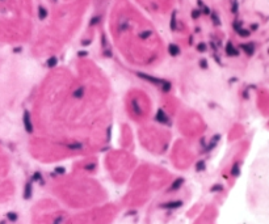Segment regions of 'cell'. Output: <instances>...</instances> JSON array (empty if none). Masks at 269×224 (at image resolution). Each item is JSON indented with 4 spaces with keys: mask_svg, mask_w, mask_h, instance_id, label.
I'll list each match as a JSON object with an SVG mask.
<instances>
[{
    "mask_svg": "<svg viewBox=\"0 0 269 224\" xmlns=\"http://www.w3.org/2000/svg\"><path fill=\"white\" fill-rule=\"evenodd\" d=\"M138 76L142 77V79H144V80H147V82L152 83V84H156V85H162V83H163V80L158 79V77L150 76V75H147V74H138Z\"/></svg>",
    "mask_w": 269,
    "mask_h": 224,
    "instance_id": "obj_1",
    "label": "cell"
},
{
    "mask_svg": "<svg viewBox=\"0 0 269 224\" xmlns=\"http://www.w3.org/2000/svg\"><path fill=\"white\" fill-rule=\"evenodd\" d=\"M24 126H25V130L26 133H32L33 131V125L30 122V114L29 111H25L24 113Z\"/></svg>",
    "mask_w": 269,
    "mask_h": 224,
    "instance_id": "obj_2",
    "label": "cell"
},
{
    "mask_svg": "<svg viewBox=\"0 0 269 224\" xmlns=\"http://www.w3.org/2000/svg\"><path fill=\"white\" fill-rule=\"evenodd\" d=\"M183 206V202L181 201H172V202H168V203H164V204H162V208H167V210H176V208H179V207H181Z\"/></svg>",
    "mask_w": 269,
    "mask_h": 224,
    "instance_id": "obj_3",
    "label": "cell"
},
{
    "mask_svg": "<svg viewBox=\"0 0 269 224\" xmlns=\"http://www.w3.org/2000/svg\"><path fill=\"white\" fill-rule=\"evenodd\" d=\"M156 119H158L160 123H169L167 114L164 113V110H162V109H159L158 113H156Z\"/></svg>",
    "mask_w": 269,
    "mask_h": 224,
    "instance_id": "obj_4",
    "label": "cell"
},
{
    "mask_svg": "<svg viewBox=\"0 0 269 224\" xmlns=\"http://www.w3.org/2000/svg\"><path fill=\"white\" fill-rule=\"evenodd\" d=\"M226 52H227V55H230V57H236V55H239L238 50L235 49L231 43H227V46H226Z\"/></svg>",
    "mask_w": 269,
    "mask_h": 224,
    "instance_id": "obj_5",
    "label": "cell"
},
{
    "mask_svg": "<svg viewBox=\"0 0 269 224\" xmlns=\"http://www.w3.org/2000/svg\"><path fill=\"white\" fill-rule=\"evenodd\" d=\"M242 47H243V50H244V51L247 52L248 55H252V54H253V51H255L253 43H244V45H242Z\"/></svg>",
    "mask_w": 269,
    "mask_h": 224,
    "instance_id": "obj_6",
    "label": "cell"
},
{
    "mask_svg": "<svg viewBox=\"0 0 269 224\" xmlns=\"http://www.w3.org/2000/svg\"><path fill=\"white\" fill-rule=\"evenodd\" d=\"M131 105H133V110H134V113L137 114V116H141L142 114V109H141V106H139V103L138 101H137L135 99L131 101Z\"/></svg>",
    "mask_w": 269,
    "mask_h": 224,
    "instance_id": "obj_7",
    "label": "cell"
},
{
    "mask_svg": "<svg viewBox=\"0 0 269 224\" xmlns=\"http://www.w3.org/2000/svg\"><path fill=\"white\" fill-rule=\"evenodd\" d=\"M168 51H169V54L172 55V57H176V55H179V52H180V49H179V46H176V45H169Z\"/></svg>",
    "mask_w": 269,
    "mask_h": 224,
    "instance_id": "obj_8",
    "label": "cell"
},
{
    "mask_svg": "<svg viewBox=\"0 0 269 224\" xmlns=\"http://www.w3.org/2000/svg\"><path fill=\"white\" fill-rule=\"evenodd\" d=\"M183 184H184V180H183V178H177V180H176L175 182L172 184V186H171L169 190H171V191H173V190H177Z\"/></svg>",
    "mask_w": 269,
    "mask_h": 224,
    "instance_id": "obj_9",
    "label": "cell"
},
{
    "mask_svg": "<svg viewBox=\"0 0 269 224\" xmlns=\"http://www.w3.org/2000/svg\"><path fill=\"white\" fill-rule=\"evenodd\" d=\"M46 16H47V11L43 7H38V17L41 20H43V18H46Z\"/></svg>",
    "mask_w": 269,
    "mask_h": 224,
    "instance_id": "obj_10",
    "label": "cell"
},
{
    "mask_svg": "<svg viewBox=\"0 0 269 224\" xmlns=\"http://www.w3.org/2000/svg\"><path fill=\"white\" fill-rule=\"evenodd\" d=\"M57 58L55 57H51L50 58V59H47V62H46V64H47V67H55L57 66Z\"/></svg>",
    "mask_w": 269,
    "mask_h": 224,
    "instance_id": "obj_11",
    "label": "cell"
},
{
    "mask_svg": "<svg viewBox=\"0 0 269 224\" xmlns=\"http://www.w3.org/2000/svg\"><path fill=\"white\" fill-rule=\"evenodd\" d=\"M83 93H84V88H78L76 91L74 92V97L75 99H80V97H83Z\"/></svg>",
    "mask_w": 269,
    "mask_h": 224,
    "instance_id": "obj_12",
    "label": "cell"
},
{
    "mask_svg": "<svg viewBox=\"0 0 269 224\" xmlns=\"http://www.w3.org/2000/svg\"><path fill=\"white\" fill-rule=\"evenodd\" d=\"M30 194H32V186H30V184H28L26 186H25V195L24 197L26 198H30Z\"/></svg>",
    "mask_w": 269,
    "mask_h": 224,
    "instance_id": "obj_13",
    "label": "cell"
},
{
    "mask_svg": "<svg viewBox=\"0 0 269 224\" xmlns=\"http://www.w3.org/2000/svg\"><path fill=\"white\" fill-rule=\"evenodd\" d=\"M7 219L11 220V222H16V220H17V214H15V212H8Z\"/></svg>",
    "mask_w": 269,
    "mask_h": 224,
    "instance_id": "obj_14",
    "label": "cell"
},
{
    "mask_svg": "<svg viewBox=\"0 0 269 224\" xmlns=\"http://www.w3.org/2000/svg\"><path fill=\"white\" fill-rule=\"evenodd\" d=\"M68 148H70V150L76 151V150H82L83 145L80 144V143H74V144H68Z\"/></svg>",
    "mask_w": 269,
    "mask_h": 224,
    "instance_id": "obj_15",
    "label": "cell"
},
{
    "mask_svg": "<svg viewBox=\"0 0 269 224\" xmlns=\"http://www.w3.org/2000/svg\"><path fill=\"white\" fill-rule=\"evenodd\" d=\"M162 89H163L164 92H168L171 89V83L169 82H164L163 80V83H162Z\"/></svg>",
    "mask_w": 269,
    "mask_h": 224,
    "instance_id": "obj_16",
    "label": "cell"
},
{
    "mask_svg": "<svg viewBox=\"0 0 269 224\" xmlns=\"http://www.w3.org/2000/svg\"><path fill=\"white\" fill-rule=\"evenodd\" d=\"M171 29L175 30L176 29V13H172V18H171Z\"/></svg>",
    "mask_w": 269,
    "mask_h": 224,
    "instance_id": "obj_17",
    "label": "cell"
},
{
    "mask_svg": "<svg viewBox=\"0 0 269 224\" xmlns=\"http://www.w3.org/2000/svg\"><path fill=\"white\" fill-rule=\"evenodd\" d=\"M196 169H197L198 172H202V170L205 169V163H204V161H198V163L196 164Z\"/></svg>",
    "mask_w": 269,
    "mask_h": 224,
    "instance_id": "obj_18",
    "label": "cell"
},
{
    "mask_svg": "<svg viewBox=\"0 0 269 224\" xmlns=\"http://www.w3.org/2000/svg\"><path fill=\"white\" fill-rule=\"evenodd\" d=\"M231 173H232V176H238V174H239V164H235L234 165Z\"/></svg>",
    "mask_w": 269,
    "mask_h": 224,
    "instance_id": "obj_19",
    "label": "cell"
},
{
    "mask_svg": "<svg viewBox=\"0 0 269 224\" xmlns=\"http://www.w3.org/2000/svg\"><path fill=\"white\" fill-rule=\"evenodd\" d=\"M238 33H239L242 37H248V35H249V32H248V30H244V29H239V30H238Z\"/></svg>",
    "mask_w": 269,
    "mask_h": 224,
    "instance_id": "obj_20",
    "label": "cell"
},
{
    "mask_svg": "<svg viewBox=\"0 0 269 224\" xmlns=\"http://www.w3.org/2000/svg\"><path fill=\"white\" fill-rule=\"evenodd\" d=\"M197 50H198V51H200V52H204V51H206V45H205V43H200V45H198V46H197Z\"/></svg>",
    "mask_w": 269,
    "mask_h": 224,
    "instance_id": "obj_21",
    "label": "cell"
},
{
    "mask_svg": "<svg viewBox=\"0 0 269 224\" xmlns=\"http://www.w3.org/2000/svg\"><path fill=\"white\" fill-rule=\"evenodd\" d=\"M150 35H151V32H142L139 37H141V38H148Z\"/></svg>",
    "mask_w": 269,
    "mask_h": 224,
    "instance_id": "obj_22",
    "label": "cell"
},
{
    "mask_svg": "<svg viewBox=\"0 0 269 224\" xmlns=\"http://www.w3.org/2000/svg\"><path fill=\"white\" fill-rule=\"evenodd\" d=\"M211 16H213V21H214L217 25H219V18H218V16H217V15H214V13H213Z\"/></svg>",
    "mask_w": 269,
    "mask_h": 224,
    "instance_id": "obj_23",
    "label": "cell"
},
{
    "mask_svg": "<svg viewBox=\"0 0 269 224\" xmlns=\"http://www.w3.org/2000/svg\"><path fill=\"white\" fill-rule=\"evenodd\" d=\"M192 16H193V18H197L198 16H200V11H193V12H192Z\"/></svg>",
    "mask_w": 269,
    "mask_h": 224,
    "instance_id": "obj_24",
    "label": "cell"
},
{
    "mask_svg": "<svg viewBox=\"0 0 269 224\" xmlns=\"http://www.w3.org/2000/svg\"><path fill=\"white\" fill-rule=\"evenodd\" d=\"M200 64H201V67H202V68H206V66H207V63H206V60H201L200 62Z\"/></svg>",
    "mask_w": 269,
    "mask_h": 224,
    "instance_id": "obj_25",
    "label": "cell"
},
{
    "mask_svg": "<svg viewBox=\"0 0 269 224\" xmlns=\"http://www.w3.org/2000/svg\"><path fill=\"white\" fill-rule=\"evenodd\" d=\"M213 191H215V190H222V186L221 185H218V186H213Z\"/></svg>",
    "mask_w": 269,
    "mask_h": 224,
    "instance_id": "obj_26",
    "label": "cell"
},
{
    "mask_svg": "<svg viewBox=\"0 0 269 224\" xmlns=\"http://www.w3.org/2000/svg\"><path fill=\"white\" fill-rule=\"evenodd\" d=\"M99 20H100V17H95V18H93V20H92V21H91V25H95V24H96V22H97V21H99Z\"/></svg>",
    "mask_w": 269,
    "mask_h": 224,
    "instance_id": "obj_27",
    "label": "cell"
},
{
    "mask_svg": "<svg viewBox=\"0 0 269 224\" xmlns=\"http://www.w3.org/2000/svg\"><path fill=\"white\" fill-rule=\"evenodd\" d=\"M34 180H41V174H40V173H36V174H34Z\"/></svg>",
    "mask_w": 269,
    "mask_h": 224,
    "instance_id": "obj_28",
    "label": "cell"
},
{
    "mask_svg": "<svg viewBox=\"0 0 269 224\" xmlns=\"http://www.w3.org/2000/svg\"><path fill=\"white\" fill-rule=\"evenodd\" d=\"M204 12H205L206 15H209V13H210V9H209L207 7H204Z\"/></svg>",
    "mask_w": 269,
    "mask_h": 224,
    "instance_id": "obj_29",
    "label": "cell"
},
{
    "mask_svg": "<svg viewBox=\"0 0 269 224\" xmlns=\"http://www.w3.org/2000/svg\"><path fill=\"white\" fill-rule=\"evenodd\" d=\"M89 43H91V41H84V42H83L84 46H87V45H89Z\"/></svg>",
    "mask_w": 269,
    "mask_h": 224,
    "instance_id": "obj_30",
    "label": "cell"
}]
</instances>
